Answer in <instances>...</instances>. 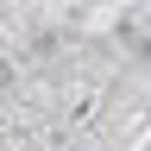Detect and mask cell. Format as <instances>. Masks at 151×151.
<instances>
[{
  "instance_id": "cell-1",
  "label": "cell",
  "mask_w": 151,
  "mask_h": 151,
  "mask_svg": "<svg viewBox=\"0 0 151 151\" xmlns=\"http://www.w3.org/2000/svg\"><path fill=\"white\" fill-rule=\"evenodd\" d=\"M19 88V63H6V57H0V94H13Z\"/></svg>"
}]
</instances>
